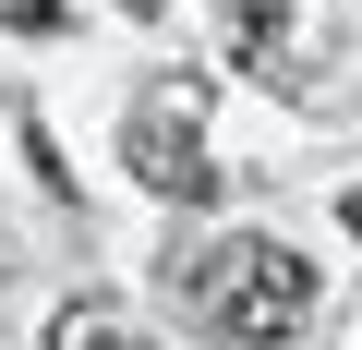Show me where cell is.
I'll use <instances>...</instances> for the list:
<instances>
[{
  "label": "cell",
  "mask_w": 362,
  "mask_h": 350,
  "mask_svg": "<svg viewBox=\"0 0 362 350\" xmlns=\"http://www.w3.org/2000/svg\"><path fill=\"white\" fill-rule=\"evenodd\" d=\"M121 13H145V25H157V13H169V0H121Z\"/></svg>",
  "instance_id": "8992f818"
},
{
  "label": "cell",
  "mask_w": 362,
  "mask_h": 350,
  "mask_svg": "<svg viewBox=\"0 0 362 350\" xmlns=\"http://www.w3.org/2000/svg\"><path fill=\"white\" fill-rule=\"evenodd\" d=\"M350 230H362V194H350Z\"/></svg>",
  "instance_id": "52a82bcc"
},
{
  "label": "cell",
  "mask_w": 362,
  "mask_h": 350,
  "mask_svg": "<svg viewBox=\"0 0 362 350\" xmlns=\"http://www.w3.org/2000/svg\"><path fill=\"white\" fill-rule=\"evenodd\" d=\"M13 25H61V0H13Z\"/></svg>",
  "instance_id": "5b68a950"
},
{
  "label": "cell",
  "mask_w": 362,
  "mask_h": 350,
  "mask_svg": "<svg viewBox=\"0 0 362 350\" xmlns=\"http://www.w3.org/2000/svg\"><path fill=\"white\" fill-rule=\"evenodd\" d=\"M49 350H157V338L121 326L109 302H61V314H49Z\"/></svg>",
  "instance_id": "277c9868"
},
{
  "label": "cell",
  "mask_w": 362,
  "mask_h": 350,
  "mask_svg": "<svg viewBox=\"0 0 362 350\" xmlns=\"http://www.w3.org/2000/svg\"><path fill=\"white\" fill-rule=\"evenodd\" d=\"M169 278H181V302H194V326L230 338V350H290L314 326V290H326L302 266V242H278V230H230L218 254H181Z\"/></svg>",
  "instance_id": "6da1fadb"
},
{
  "label": "cell",
  "mask_w": 362,
  "mask_h": 350,
  "mask_svg": "<svg viewBox=\"0 0 362 350\" xmlns=\"http://www.w3.org/2000/svg\"><path fill=\"white\" fill-rule=\"evenodd\" d=\"M230 61L242 73H278L290 61V0H230ZM290 85V73H278Z\"/></svg>",
  "instance_id": "3957f363"
},
{
  "label": "cell",
  "mask_w": 362,
  "mask_h": 350,
  "mask_svg": "<svg viewBox=\"0 0 362 350\" xmlns=\"http://www.w3.org/2000/svg\"><path fill=\"white\" fill-rule=\"evenodd\" d=\"M121 169L145 194H169V206H206L218 194V169H206V85H157L121 121Z\"/></svg>",
  "instance_id": "7a4b0ae2"
}]
</instances>
